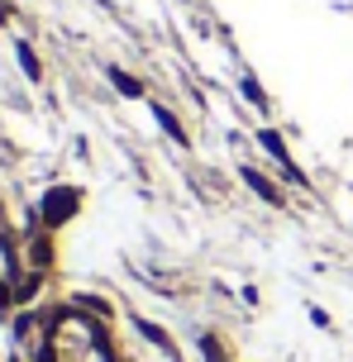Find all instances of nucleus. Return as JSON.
<instances>
[{
    "mask_svg": "<svg viewBox=\"0 0 353 362\" xmlns=\"http://www.w3.org/2000/svg\"><path fill=\"white\" fill-rule=\"evenodd\" d=\"M72 210H76V191L72 186H57V191L43 196V224H62Z\"/></svg>",
    "mask_w": 353,
    "mask_h": 362,
    "instance_id": "nucleus-1",
    "label": "nucleus"
},
{
    "mask_svg": "<svg viewBox=\"0 0 353 362\" xmlns=\"http://www.w3.org/2000/svg\"><path fill=\"white\" fill-rule=\"evenodd\" d=\"M243 181H248V186H253V191H258V196L267 200V205H282V191H277V186H272L267 177H262V172H253V167H243Z\"/></svg>",
    "mask_w": 353,
    "mask_h": 362,
    "instance_id": "nucleus-3",
    "label": "nucleus"
},
{
    "mask_svg": "<svg viewBox=\"0 0 353 362\" xmlns=\"http://www.w3.org/2000/svg\"><path fill=\"white\" fill-rule=\"evenodd\" d=\"M34 291H38V272H34V276H19V286H15V300H34Z\"/></svg>",
    "mask_w": 353,
    "mask_h": 362,
    "instance_id": "nucleus-8",
    "label": "nucleus"
},
{
    "mask_svg": "<svg viewBox=\"0 0 353 362\" xmlns=\"http://www.w3.org/2000/svg\"><path fill=\"white\" fill-rule=\"evenodd\" d=\"M110 81H115V86H120V95H144V86H139V81H134L129 72H120V67H115V72H110Z\"/></svg>",
    "mask_w": 353,
    "mask_h": 362,
    "instance_id": "nucleus-6",
    "label": "nucleus"
},
{
    "mask_svg": "<svg viewBox=\"0 0 353 362\" xmlns=\"http://www.w3.org/2000/svg\"><path fill=\"white\" fill-rule=\"evenodd\" d=\"M243 95H248L253 105H267V95L258 90V81H253V76H243Z\"/></svg>",
    "mask_w": 353,
    "mask_h": 362,
    "instance_id": "nucleus-10",
    "label": "nucleus"
},
{
    "mask_svg": "<svg viewBox=\"0 0 353 362\" xmlns=\"http://www.w3.org/2000/svg\"><path fill=\"white\" fill-rule=\"evenodd\" d=\"M139 334H144V339H153V344H163V348H168V334H163L158 325H149V320H139Z\"/></svg>",
    "mask_w": 353,
    "mask_h": 362,
    "instance_id": "nucleus-9",
    "label": "nucleus"
},
{
    "mask_svg": "<svg viewBox=\"0 0 353 362\" xmlns=\"http://www.w3.org/2000/svg\"><path fill=\"white\" fill-rule=\"evenodd\" d=\"M153 115H158V124L168 129V139H177V144H186V129L177 124V115H172V110H153Z\"/></svg>",
    "mask_w": 353,
    "mask_h": 362,
    "instance_id": "nucleus-5",
    "label": "nucleus"
},
{
    "mask_svg": "<svg viewBox=\"0 0 353 362\" xmlns=\"http://www.w3.org/2000/svg\"><path fill=\"white\" fill-rule=\"evenodd\" d=\"M15 53H19V67H24V76H29V81H43V67H38L34 48H29V43H19Z\"/></svg>",
    "mask_w": 353,
    "mask_h": 362,
    "instance_id": "nucleus-4",
    "label": "nucleus"
},
{
    "mask_svg": "<svg viewBox=\"0 0 353 362\" xmlns=\"http://www.w3.org/2000/svg\"><path fill=\"white\" fill-rule=\"evenodd\" d=\"M258 139H262V148H267V153H272V158H277V163L287 167V177H291V181H306V177H301V172H296V163H291V153L282 148V139H277V134H272V129H262Z\"/></svg>",
    "mask_w": 353,
    "mask_h": 362,
    "instance_id": "nucleus-2",
    "label": "nucleus"
},
{
    "mask_svg": "<svg viewBox=\"0 0 353 362\" xmlns=\"http://www.w3.org/2000/svg\"><path fill=\"white\" fill-rule=\"evenodd\" d=\"M29 257H34V267H48V257H53V248H48V238H34V248H29Z\"/></svg>",
    "mask_w": 353,
    "mask_h": 362,
    "instance_id": "nucleus-7",
    "label": "nucleus"
},
{
    "mask_svg": "<svg viewBox=\"0 0 353 362\" xmlns=\"http://www.w3.org/2000/svg\"><path fill=\"white\" fill-rule=\"evenodd\" d=\"M10 300H15V291H10V286H0V315L10 310Z\"/></svg>",
    "mask_w": 353,
    "mask_h": 362,
    "instance_id": "nucleus-11",
    "label": "nucleus"
},
{
    "mask_svg": "<svg viewBox=\"0 0 353 362\" xmlns=\"http://www.w3.org/2000/svg\"><path fill=\"white\" fill-rule=\"evenodd\" d=\"M5 19H10V5H0V24H5Z\"/></svg>",
    "mask_w": 353,
    "mask_h": 362,
    "instance_id": "nucleus-12",
    "label": "nucleus"
}]
</instances>
